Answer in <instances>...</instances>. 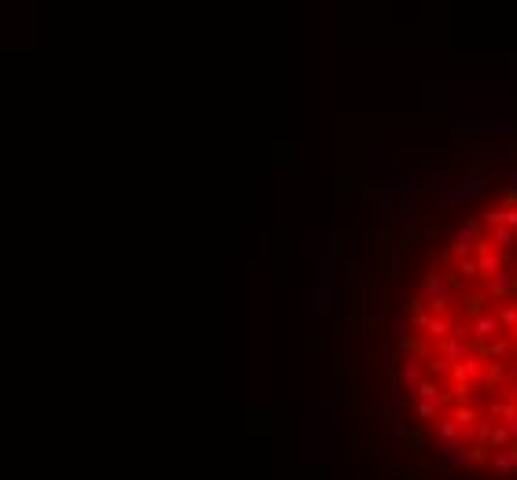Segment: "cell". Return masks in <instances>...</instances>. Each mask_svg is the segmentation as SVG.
Segmentation results:
<instances>
[{
  "mask_svg": "<svg viewBox=\"0 0 517 480\" xmlns=\"http://www.w3.org/2000/svg\"><path fill=\"white\" fill-rule=\"evenodd\" d=\"M506 428H510V440H517V421H510Z\"/></svg>",
  "mask_w": 517,
  "mask_h": 480,
  "instance_id": "13",
  "label": "cell"
},
{
  "mask_svg": "<svg viewBox=\"0 0 517 480\" xmlns=\"http://www.w3.org/2000/svg\"><path fill=\"white\" fill-rule=\"evenodd\" d=\"M410 325H414V329H425V333H429L432 340H444V336H451V322L444 318V314H425V310H417Z\"/></svg>",
  "mask_w": 517,
  "mask_h": 480,
  "instance_id": "1",
  "label": "cell"
},
{
  "mask_svg": "<svg viewBox=\"0 0 517 480\" xmlns=\"http://www.w3.org/2000/svg\"><path fill=\"white\" fill-rule=\"evenodd\" d=\"M495 247H510L513 240H517V229H510V226H492V237H488Z\"/></svg>",
  "mask_w": 517,
  "mask_h": 480,
  "instance_id": "8",
  "label": "cell"
},
{
  "mask_svg": "<svg viewBox=\"0 0 517 480\" xmlns=\"http://www.w3.org/2000/svg\"><path fill=\"white\" fill-rule=\"evenodd\" d=\"M436 355L447 362H458L462 355H470V344H462L458 336H444V340H436Z\"/></svg>",
  "mask_w": 517,
  "mask_h": 480,
  "instance_id": "6",
  "label": "cell"
},
{
  "mask_svg": "<svg viewBox=\"0 0 517 480\" xmlns=\"http://www.w3.org/2000/svg\"><path fill=\"white\" fill-rule=\"evenodd\" d=\"M458 274H462L465 281H477V277H480V270H477V259H462V262H458Z\"/></svg>",
  "mask_w": 517,
  "mask_h": 480,
  "instance_id": "12",
  "label": "cell"
},
{
  "mask_svg": "<svg viewBox=\"0 0 517 480\" xmlns=\"http://www.w3.org/2000/svg\"><path fill=\"white\" fill-rule=\"evenodd\" d=\"M414 399H422V403H444L447 406V392H444V385H436L432 377H422L417 380V388L410 392Z\"/></svg>",
  "mask_w": 517,
  "mask_h": 480,
  "instance_id": "5",
  "label": "cell"
},
{
  "mask_svg": "<svg viewBox=\"0 0 517 480\" xmlns=\"http://www.w3.org/2000/svg\"><path fill=\"white\" fill-rule=\"evenodd\" d=\"M436 436L440 440H462V428L451 421V414H440V418H436Z\"/></svg>",
  "mask_w": 517,
  "mask_h": 480,
  "instance_id": "7",
  "label": "cell"
},
{
  "mask_svg": "<svg viewBox=\"0 0 517 480\" xmlns=\"http://www.w3.org/2000/svg\"><path fill=\"white\" fill-rule=\"evenodd\" d=\"M414 414H417L422 421H432V425H436V418L444 414V403H422V399H417V403H414Z\"/></svg>",
  "mask_w": 517,
  "mask_h": 480,
  "instance_id": "10",
  "label": "cell"
},
{
  "mask_svg": "<svg viewBox=\"0 0 517 480\" xmlns=\"http://www.w3.org/2000/svg\"><path fill=\"white\" fill-rule=\"evenodd\" d=\"M422 377H425V366H422V362H407V373H403V380H407L410 392L417 388V380H422Z\"/></svg>",
  "mask_w": 517,
  "mask_h": 480,
  "instance_id": "11",
  "label": "cell"
},
{
  "mask_svg": "<svg viewBox=\"0 0 517 480\" xmlns=\"http://www.w3.org/2000/svg\"><path fill=\"white\" fill-rule=\"evenodd\" d=\"M510 443H513V440H510V428L495 421V428H492V440H488V451H503V447H510Z\"/></svg>",
  "mask_w": 517,
  "mask_h": 480,
  "instance_id": "9",
  "label": "cell"
},
{
  "mask_svg": "<svg viewBox=\"0 0 517 480\" xmlns=\"http://www.w3.org/2000/svg\"><path fill=\"white\" fill-rule=\"evenodd\" d=\"M470 336H473V344H484V340H495V336H503V329H499L495 314H477V318H473V325H470Z\"/></svg>",
  "mask_w": 517,
  "mask_h": 480,
  "instance_id": "2",
  "label": "cell"
},
{
  "mask_svg": "<svg viewBox=\"0 0 517 480\" xmlns=\"http://www.w3.org/2000/svg\"><path fill=\"white\" fill-rule=\"evenodd\" d=\"M488 466L495 473H506V476H517V440L510 447H503V451H492L488 455Z\"/></svg>",
  "mask_w": 517,
  "mask_h": 480,
  "instance_id": "3",
  "label": "cell"
},
{
  "mask_svg": "<svg viewBox=\"0 0 517 480\" xmlns=\"http://www.w3.org/2000/svg\"><path fill=\"white\" fill-rule=\"evenodd\" d=\"M480 418H484V414L477 406H451V421L462 428V440H473V428H477Z\"/></svg>",
  "mask_w": 517,
  "mask_h": 480,
  "instance_id": "4",
  "label": "cell"
}]
</instances>
